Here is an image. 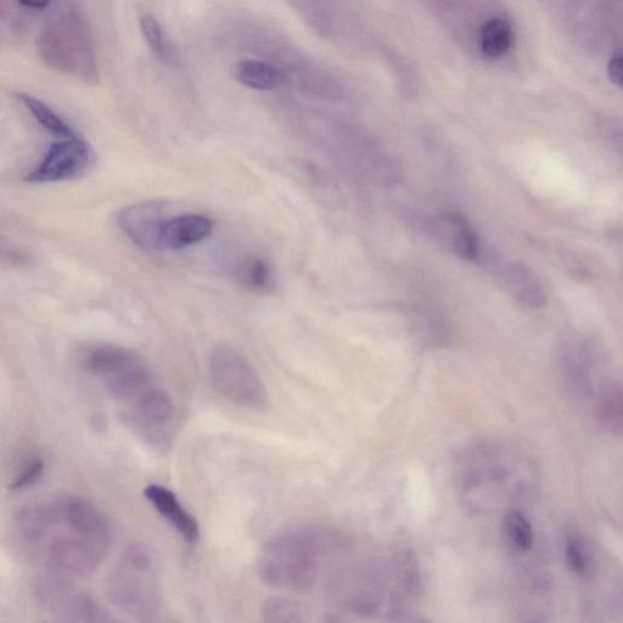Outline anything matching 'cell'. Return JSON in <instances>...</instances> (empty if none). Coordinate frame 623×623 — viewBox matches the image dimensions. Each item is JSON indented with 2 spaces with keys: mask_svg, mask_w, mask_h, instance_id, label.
I'll return each instance as SVG.
<instances>
[{
  "mask_svg": "<svg viewBox=\"0 0 623 623\" xmlns=\"http://www.w3.org/2000/svg\"><path fill=\"white\" fill-rule=\"evenodd\" d=\"M209 375L213 389L229 402L249 411H262L268 404L266 385L245 356L229 345L212 350Z\"/></svg>",
  "mask_w": 623,
  "mask_h": 623,
  "instance_id": "obj_5",
  "label": "cell"
},
{
  "mask_svg": "<svg viewBox=\"0 0 623 623\" xmlns=\"http://www.w3.org/2000/svg\"><path fill=\"white\" fill-rule=\"evenodd\" d=\"M233 76L243 86L255 91H271L283 86L286 76L277 66L257 60H243L233 66Z\"/></svg>",
  "mask_w": 623,
  "mask_h": 623,
  "instance_id": "obj_14",
  "label": "cell"
},
{
  "mask_svg": "<svg viewBox=\"0 0 623 623\" xmlns=\"http://www.w3.org/2000/svg\"><path fill=\"white\" fill-rule=\"evenodd\" d=\"M512 27L503 19H492L482 27L481 49L488 58L496 59L512 46Z\"/></svg>",
  "mask_w": 623,
  "mask_h": 623,
  "instance_id": "obj_20",
  "label": "cell"
},
{
  "mask_svg": "<svg viewBox=\"0 0 623 623\" xmlns=\"http://www.w3.org/2000/svg\"><path fill=\"white\" fill-rule=\"evenodd\" d=\"M503 536L510 547L519 553H529L535 543V535L529 520L518 508L504 513L502 521Z\"/></svg>",
  "mask_w": 623,
  "mask_h": 623,
  "instance_id": "obj_19",
  "label": "cell"
},
{
  "mask_svg": "<svg viewBox=\"0 0 623 623\" xmlns=\"http://www.w3.org/2000/svg\"><path fill=\"white\" fill-rule=\"evenodd\" d=\"M441 221L447 229L452 250L464 260L476 261L480 257V243L470 223L457 212L443 213Z\"/></svg>",
  "mask_w": 623,
  "mask_h": 623,
  "instance_id": "obj_15",
  "label": "cell"
},
{
  "mask_svg": "<svg viewBox=\"0 0 623 623\" xmlns=\"http://www.w3.org/2000/svg\"><path fill=\"white\" fill-rule=\"evenodd\" d=\"M121 417L140 440L159 452L172 447L177 431L175 402L157 384L122 404Z\"/></svg>",
  "mask_w": 623,
  "mask_h": 623,
  "instance_id": "obj_6",
  "label": "cell"
},
{
  "mask_svg": "<svg viewBox=\"0 0 623 623\" xmlns=\"http://www.w3.org/2000/svg\"><path fill=\"white\" fill-rule=\"evenodd\" d=\"M39 56L50 69L87 84L99 82L91 26L80 4L61 0L37 39Z\"/></svg>",
  "mask_w": 623,
  "mask_h": 623,
  "instance_id": "obj_2",
  "label": "cell"
},
{
  "mask_svg": "<svg viewBox=\"0 0 623 623\" xmlns=\"http://www.w3.org/2000/svg\"><path fill=\"white\" fill-rule=\"evenodd\" d=\"M8 0H0V18H2L5 8H7Z\"/></svg>",
  "mask_w": 623,
  "mask_h": 623,
  "instance_id": "obj_28",
  "label": "cell"
},
{
  "mask_svg": "<svg viewBox=\"0 0 623 623\" xmlns=\"http://www.w3.org/2000/svg\"><path fill=\"white\" fill-rule=\"evenodd\" d=\"M167 220L164 207L157 202L128 206L117 216V223L126 237L138 248L148 251L161 249V232Z\"/></svg>",
  "mask_w": 623,
  "mask_h": 623,
  "instance_id": "obj_10",
  "label": "cell"
},
{
  "mask_svg": "<svg viewBox=\"0 0 623 623\" xmlns=\"http://www.w3.org/2000/svg\"><path fill=\"white\" fill-rule=\"evenodd\" d=\"M16 98L31 112L33 119L52 136L60 139L75 137L74 129L65 120L49 108L43 101L25 93H16Z\"/></svg>",
  "mask_w": 623,
  "mask_h": 623,
  "instance_id": "obj_17",
  "label": "cell"
},
{
  "mask_svg": "<svg viewBox=\"0 0 623 623\" xmlns=\"http://www.w3.org/2000/svg\"><path fill=\"white\" fill-rule=\"evenodd\" d=\"M594 415L605 431L613 435H621L623 420L622 386L615 381L594 404Z\"/></svg>",
  "mask_w": 623,
  "mask_h": 623,
  "instance_id": "obj_16",
  "label": "cell"
},
{
  "mask_svg": "<svg viewBox=\"0 0 623 623\" xmlns=\"http://www.w3.org/2000/svg\"><path fill=\"white\" fill-rule=\"evenodd\" d=\"M139 26L145 43L156 58L168 65L175 64L178 60L177 50L159 20L153 15L145 14L140 18Z\"/></svg>",
  "mask_w": 623,
  "mask_h": 623,
  "instance_id": "obj_18",
  "label": "cell"
},
{
  "mask_svg": "<svg viewBox=\"0 0 623 623\" xmlns=\"http://www.w3.org/2000/svg\"><path fill=\"white\" fill-rule=\"evenodd\" d=\"M323 546L325 542L313 532L275 536L258 554L257 575L265 585L278 591H310L318 580Z\"/></svg>",
  "mask_w": 623,
  "mask_h": 623,
  "instance_id": "obj_3",
  "label": "cell"
},
{
  "mask_svg": "<svg viewBox=\"0 0 623 623\" xmlns=\"http://www.w3.org/2000/svg\"><path fill=\"white\" fill-rule=\"evenodd\" d=\"M212 230L211 218L198 213L168 218L161 232V249L188 248L209 238Z\"/></svg>",
  "mask_w": 623,
  "mask_h": 623,
  "instance_id": "obj_12",
  "label": "cell"
},
{
  "mask_svg": "<svg viewBox=\"0 0 623 623\" xmlns=\"http://www.w3.org/2000/svg\"><path fill=\"white\" fill-rule=\"evenodd\" d=\"M502 280L509 294L521 305L542 308L547 303V293L540 277L523 262L514 261L503 268Z\"/></svg>",
  "mask_w": 623,
  "mask_h": 623,
  "instance_id": "obj_13",
  "label": "cell"
},
{
  "mask_svg": "<svg viewBox=\"0 0 623 623\" xmlns=\"http://www.w3.org/2000/svg\"><path fill=\"white\" fill-rule=\"evenodd\" d=\"M241 282L255 291H268L274 286V275L266 261L254 258L245 262L239 274Z\"/></svg>",
  "mask_w": 623,
  "mask_h": 623,
  "instance_id": "obj_21",
  "label": "cell"
},
{
  "mask_svg": "<svg viewBox=\"0 0 623 623\" xmlns=\"http://www.w3.org/2000/svg\"><path fill=\"white\" fill-rule=\"evenodd\" d=\"M604 355L586 340L570 342L561 355V373L566 387L578 401H592L593 407L615 380L606 378Z\"/></svg>",
  "mask_w": 623,
  "mask_h": 623,
  "instance_id": "obj_7",
  "label": "cell"
},
{
  "mask_svg": "<svg viewBox=\"0 0 623 623\" xmlns=\"http://www.w3.org/2000/svg\"><path fill=\"white\" fill-rule=\"evenodd\" d=\"M38 597L49 611L75 621L106 620L99 605L72 585L70 578L53 574L38 583Z\"/></svg>",
  "mask_w": 623,
  "mask_h": 623,
  "instance_id": "obj_9",
  "label": "cell"
},
{
  "mask_svg": "<svg viewBox=\"0 0 623 623\" xmlns=\"http://www.w3.org/2000/svg\"><path fill=\"white\" fill-rule=\"evenodd\" d=\"M454 485L471 512L491 514L516 508L537 487L533 460L518 447L495 439L476 440L454 460Z\"/></svg>",
  "mask_w": 623,
  "mask_h": 623,
  "instance_id": "obj_1",
  "label": "cell"
},
{
  "mask_svg": "<svg viewBox=\"0 0 623 623\" xmlns=\"http://www.w3.org/2000/svg\"><path fill=\"white\" fill-rule=\"evenodd\" d=\"M144 496L185 541L195 543L199 540L198 521L183 507L175 493L165 486L153 484L145 488Z\"/></svg>",
  "mask_w": 623,
  "mask_h": 623,
  "instance_id": "obj_11",
  "label": "cell"
},
{
  "mask_svg": "<svg viewBox=\"0 0 623 623\" xmlns=\"http://www.w3.org/2000/svg\"><path fill=\"white\" fill-rule=\"evenodd\" d=\"M22 8L28 10H46L53 0H18Z\"/></svg>",
  "mask_w": 623,
  "mask_h": 623,
  "instance_id": "obj_27",
  "label": "cell"
},
{
  "mask_svg": "<svg viewBox=\"0 0 623 623\" xmlns=\"http://www.w3.org/2000/svg\"><path fill=\"white\" fill-rule=\"evenodd\" d=\"M93 151L80 137L60 139L50 147L42 160L26 176L32 184H52L72 181L91 167Z\"/></svg>",
  "mask_w": 623,
  "mask_h": 623,
  "instance_id": "obj_8",
  "label": "cell"
},
{
  "mask_svg": "<svg viewBox=\"0 0 623 623\" xmlns=\"http://www.w3.org/2000/svg\"><path fill=\"white\" fill-rule=\"evenodd\" d=\"M109 596L123 613L139 620H151L162 604L159 576L147 549L133 546L112 572Z\"/></svg>",
  "mask_w": 623,
  "mask_h": 623,
  "instance_id": "obj_4",
  "label": "cell"
},
{
  "mask_svg": "<svg viewBox=\"0 0 623 623\" xmlns=\"http://www.w3.org/2000/svg\"><path fill=\"white\" fill-rule=\"evenodd\" d=\"M305 610L289 599L272 598L263 605V617L268 622H302L306 620Z\"/></svg>",
  "mask_w": 623,
  "mask_h": 623,
  "instance_id": "obj_22",
  "label": "cell"
},
{
  "mask_svg": "<svg viewBox=\"0 0 623 623\" xmlns=\"http://www.w3.org/2000/svg\"><path fill=\"white\" fill-rule=\"evenodd\" d=\"M565 557L570 570L578 576H586L592 569L591 555L577 535H569L566 538Z\"/></svg>",
  "mask_w": 623,
  "mask_h": 623,
  "instance_id": "obj_23",
  "label": "cell"
},
{
  "mask_svg": "<svg viewBox=\"0 0 623 623\" xmlns=\"http://www.w3.org/2000/svg\"><path fill=\"white\" fill-rule=\"evenodd\" d=\"M43 470L44 464L41 459H33L31 462H27L19 474L14 477V481L11 482V490H24V488L32 486L42 476Z\"/></svg>",
  "mask_w": 623,
  "mask_h": 623,
  "instance_id": "obj_25",
  "label": "cell"
},
{
  "mask_svg": "<svg viewBox=\"0 0 623 623\" xmlns=\"http://www.w3.org/2000/svg\"><path fill=\"white\" fill-rule=\"evenodd\" d=\"M608 72L611 82L616 84V86L621 87L623 78H622V56L621 54H616L611 58Z\"/></svg>",
  "mask_w": 623,
  "mask_h": 623,
  "instance_id": "obj_26",
  "label": "cell"
},
{
  "mask_svg": "<svg viewBox=\"0 0 623 623\" xmlns=\"http://www.w3.org/2000/svg\"><path fill=\"white\" fill-rule=\"evenodd\" d=\"M31 256L9 240L0 238V266L22 268L31 265Z\"/></svg>",
  "mask_w": 623,
  "mask_h": 623,
  "instance_id": "obj_24",
  "label": "cell"
}]
</instances>
